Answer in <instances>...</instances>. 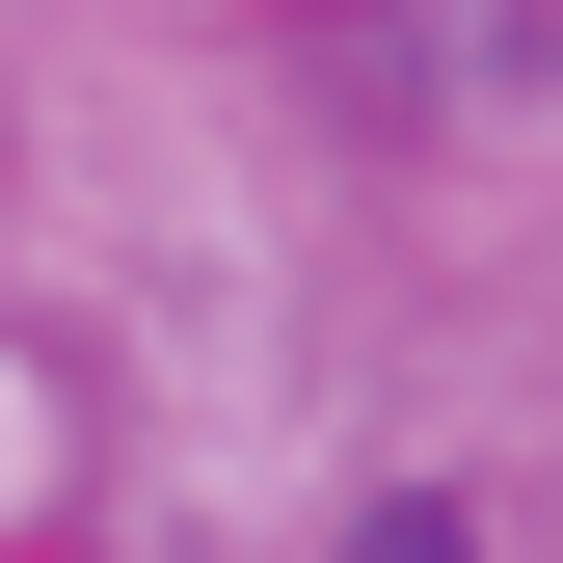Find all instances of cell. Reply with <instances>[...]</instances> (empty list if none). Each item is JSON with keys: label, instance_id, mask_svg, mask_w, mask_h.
I'll return each instance as SVG.
<instances>
[{"label": "cell", "instance_id": "cell-1", "mask_svg": "<svg viewBox=\"0 0 563 563\" xmlns=\"http://www.w3.org/2000/svg\"><path fill=\"white\" fill-rule=\"evenodd\" d=\"M349 563H483V537H456V483H376V510H349Z\"/></svg>", "mask_w": 563, "mask_h": 563}]
</instances>
